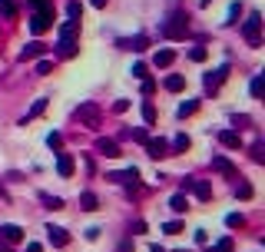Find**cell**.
Segmentation results:
<instances>
[{
  "label": "cell",
  "mask_w": 265,
  "mask_h": 252,
  "mask_svg": "<svg viewBox=\"0 0 265 252\" xmlns=\"http://www.w3.org/2000/svg\"><path fill=\"white\" fill-rule=\"evenodd\" d=\"M186 33H189V20H186V13H172V17L163 24V37L166 40H186Z\"/></svg>",
  "instance_id": "obj_1"
},
{
  "label": "cell",
  "mask_w": 265,
  "mask_h": 252,
  "mask_svg": "<svg viewBox=\"0 0 265 252\" xmlns=\"http://www.w3.org/2000/svg\"><path fill=\"white\" fill-rule=\"evenodd\" d=\"M76 120L83 126H90V130H100V123H103L100 103H80V107H76Z\"/></svg>",
  "instance_id": "obj_2"
},
{
  "label": "cell",
  "mask_w": 265,
  "mask_h": 252,
  "mask_svg": "<svg viewBox=\"0 0 265 252\" xmlns=\"http://www.w3.org/2000/svg\"><path fill=\"white\" fill-rule=\"evenodd\" d=\"M242 37H246L252 47L262 44V13H249V20L242 24Z\"/></svg>",
  "instance_id": "obj_3"
},
{
  "label": "cell",
  "mask_w": 265,
  "mask_h": 252,
  "mask_svg": "<svg viewBox=\"0 0 265 252\" xmlns=\"http://www.w3.org/2000/svg\"><path fill=\"white\" fill-rule=\"evenodd\" d=\"M183 193H192V196H196V199H202V202L212 199V186H209L206 179H192V176L183 179Z\"/></svg>",
  "instance_id": "obj_4"
},
{
  "label": "cell",
  "mask_w": 265,
  "mask_h": 252,
  "mask_svg": "<svg viewBox=\"0 0 265 252\" xmlns=\"http://www.w3.org/2000/svg\"><path fill=\"white\" fill-rule=\"evenodd\" d=\"M106 179H109V183H123L129 193L139 189V170H136V166H129V170H123V173H109Z\"/></svg>",
  "instance_id": "obj_5"
},
{
  "label": "cell",
  "mask_w": 265,
  "mask_h": 252,
  "mask_svg": "<svg viewBox=\"0 0 265 252\" xmlns=\"http://www.w3.org/2000/svg\"><path fill=\"white\" fill-rule=\"evenodd\" d=\"M226 76H229V63H222V67H215V70H209L206 76H202V83H206V90H219L222 83H226Z\"/></svg>",
  "instance_id": "obj_6"
},
{
  "label": "cell",
  "mask_w": 265,
  "mask_h": 252,
  "mask_svg": "<svg viewBox=\"0 0 265 252\" xmlns=\"http://www.w3.org/2000/svg\"><path fill=\"white\" fill-rule=\"evenodd\" d=\"M0 242H7V246H10V242H24V229L13 226V222H4V226H0Z\"/></svg>",
  "instance_id": "obj_7"
},
{
  "label": "cell",
  "mask_w": 265,
  "mask_h": 252,
  "mask_svg": "<svg viewBox=\"0 0 265 252\" xmlns=\"http://www.w3.org/2000/svg\"><path fill=\"white\" fill-rule=\"evenodd\" d=\"M212 170H215V173H222L226 179H239V170H235V166L229 163L226 156H212Z\"/></svg>",
  "instance_id": "obj_8"
},
{
  "label": "cell",
  "mask_w": 265,
  "mask_h": 252,
  "mask_svg": "<svg viewBox=\"0 0 265 252\" xmlns=\"http://www.w3.org/2000/svg\"><path fill=\"white\" fill-rule=\"evenodd\" d=\"M47 239H50L57 249H63L67 242H70V233H67L63 226H53V222H50V226H47Z\"/></svg>",
  "instance_id": "obj_9"
},
{
  "label": "cell",
  "mask_w": 265,
  "mask_h": 252,
  "mask_svg": "<svg viewBox=\"0 0 265 252\" xmlns=\"http://www.w3.org/2000/svg\"><path fill=\"white\" fill-rule=\"evenodd\" d=\"M146 153H149L152 159L172 156V153H169V143H166V139H146Z\"/></svg>",
  "instance_id": "obj_10"
},
{
  "label": "cell",
  "mask_w": 265,
  "mask_h": 252,
  "mask_svg": "<svg viewBox=\"0 0 265 252\" xmlns=\"http://www.w3.org/2000/svg\"><path fill=\"white\" fill-rule=\"evenodd\" d=\"M96 153H100V156H106V159L123 156V153H120V143H116V139H96Z\"/></svg>",
  "instance_id": "obj_11"
},
{
  "label": "cell",
  "mask_w": 265,
  "mask_h": 252,
  "mask_svg": "<svg viewBox=\"0 0 265 252\" xmlns=\"http://www.w3.org/2000/svg\"><path fill=\"white\" fill-rule=\"evenodd\" d=\"M73 170H76V159L70 156V153H60V156H57V173L63 179H70V176H73Z\"/></svg>",
  "instance_id": "obj_12"
},
{
  "label": "cell",
  "mask_w": 265,
  "mask_h": 252,
  "mask_svg": "<svg viewBox=\"0 0 265 252\" xmlns=\"http://www.w3.org/2000/svg\"><path fill=\"white\" fill-rule=\"evenodd\" d=\"M120 47H123V50H132V53H143L146 47H149V37L136 33V37H129V40H120Z\"/></svg>",
  "instance_id": "obj_13"
},
{
  "label": "cell",
  "mask_w": 265,
  "mask_h": 252,
  "mask_svg": "<svg viewBox=\"0 0 265 252\" xmlns=\"http://www.w3.org/2000/svg\"><path fill=\"white\" fill-rule=\"evenodd\" d=\"M219 143L226 146V150H242V136L235 130H222L219 133Z\"/></svg>",
  "instance_id": "obj_14"
},
{
  "label": "cell",
  "mask_w": 265,
  "mask_h": 252,
  "mask_svg": "<svg viewBox=\"0 0 265 252\" xmlns=\"http://www.w3.org/2000/svg\"><path fill=\"white\" fill-rule=\"evenodd\" d=\"M43 53H47V44L33 40V44H27L24 50H20V60H33V57H43Z\"/></svg>",
  "instance_id": "obj_15"
},
{
  "label": "cell",
  "mask_w": 265,
  "mask_h": 252,
  "mask_svg": "<svg viewBox=\"0 0 265 252\" xmlns=\"http://www.w3.org/2000/svg\"><path fill=\"white\" fill-rule=\"evenodd\" d=\"M76 33H80V20H67L60 27V40H76Z\"/></svg>",
  "instance_id": "obj_16"
},
{
  "label": "cell",
  "mask_w": 265,
  "mask_h": 252,
  "mask_svg": "<svg viewBox=\"0 0 265 252\" xmlns=\"http://www.w3.org/2000/svg\"><path fill=\"white\" fill-rule=\"evenodd\" d=\"M166 90H169V93H179V90H186V76H183V73L166 76Z\"/></svg>",
  "instance_id": "obj_17"
},
{
  "label": "cell",
  "mask_w": 265,
  "mask_h": 252,
  "mask_svg": "<svg viewBox=\"0 0 265 252\" xmlns=\"http://www.w3.org/2000/svg\"><path fill=\"white\" fill-rule=\"evenodd\" d=\"M189 146H192V139L186 136V133H179V136H176V139H172V143H169V153H186V150H189Z\"/></svg>",
  "instance_id": "obj_18"
},
{
  "label": "cell",
  "mask_w": 265,
  "mask_h": 252,
  "mask_svg": "<svg viewBox=\"0 0 265 252\" xmlns=\"http://www.w3.org/2000/svg\"><path fill=\"white\" fill-rule=\"evenodd\" d=\"M172 60H176V53L172 50H156V57H152V63H156V67H172Z\"/></svg>",
  "instance_id": "obj_19"
},
{
  "label": "cell",
  "mask_w": 265,
  "mask_h": 252,
  "mask_svg": "<svg viewBox=\"0 0 265 252\" xmlns=\"http://www.w3.org/2000/svg\"><path fill=\"white\" fill-rule=\"evenodd\" d=\"M43 110H47V96H40V100H37V103H33V107H30V110H27V116H24V123H30V120H37V116H40V113H43Z\"/></svg>",
  "instance_id": "obj_20"
},
{
  "label": "cell",
  "mask_w": 265,
  "mask_h": 252,
  "mask_svg": "<svg viewBox=\"0 0 265 252\" xmlns=\"http://www.w3.org/2000/svg\"><path fill=\"white\" fill-rule=\"evenodd\" d=\"M57 47H60V57H67V60L76 57V50H80V44H76V40H60Z\"/></svg>",
  "instance_id": "obj_21"
},
{
  "label": "cell",
  "mask_w": 265,
  "mask_h": 252,
  "mask_svg": "<svg viewBox=\"0 0 265 252\" xmlns=\"http://www.w3.org/2000/svg\"><path fill=\"white\" fill-rule=\"evenodd\" d=\"M169 209L172 213H186V209H189V199H186V193H176L169 199Z\"/></svg>",
  "instance_id": "obj_22"
},
{
  "label": "cell",
  "mask_w": 265,
  "mask_h": 252,
  "mask_svg": "<svg viewBox=\"0 0 265 252\" xmlns=\"http://www.w3.org/2000/svg\"><path fill=\"white\" fill-rule=\"evenodd\" d=\"M80 209H86V213L100 209V199H96V193H83V196H80Z\"/></svg>",
  "instance_id": "obj_23"
},
{
  "label": "cell",
  "mask_w": 265,
  "mask_h": 252,
  "mask_svg": "<svg viewBox=\"0 0 265 252\" xmlns=\"http://www.w3.org/2000/svg\"><path fill=\"white\" fill-rule=\"evenodd\" d=\"M249 93H252V96H255V100H259V96L265 93V76H262V73H259V76H255V80H252V83H249Z\"/></svg>",
  "instance_id": "obj_24"
},
{
  "label": "cell",
  "mask_w": 265,
  "mask_h": 252,
  "mask_svg": "<svg viewBox=\"0 0 265 252\" xmlns=\"http://www.w3.org/2000/svg\"><path fill=\"white\" fill-rule=\"evenodd\" d=\"M40 199H43V206H47V209H53V213H57V209H63V199H60V196H50V193H43Z\"/></svg>",
  "instance_id": "obj_25"
},
{
  "label": "cell",
  "mask_w": 265,
  "mask_h": 252,
  "mask_svg": "<svg viewBox=\"0 0 265 252\" xmlns=\"http://www.w3.org/2000/svg\"><path fill=\"white\" fill-rule=\"evenodd\" d=\"M226 226H229V229H242V226H246V216L229 213V216H226Z\"/></svg>",
  "instance_id": "obj_26"
},
{
  "label": "cell",
  "mask_w": 265,
  "mask_h": 252,
  "mask_svg": "<svg viewBox=\"0 0 265 252\" xmlns=\"http://www.w3.org/2000/svg\"><path fill=\"white\" fill-rule=\"evenodd\" d=\"M143 120H146V126H152V123H156V107H152L149 100L143 103Z\"/></svg>",
  "instance_id": "obj_27"
},
{
  "label": "cell",
  "mask_w": 265,
  "mask_h": 252,
  "mask_svg": "<svg viewBox=\"0 0 265 252\" xmlns=\"http://www.w3.org/2000/svg\"><path fill=\"white\" fill-rule=\"evenodd\" d=\"M196 110H199V103H196V100H189V103H183V107H179V116L186 120V116H192Z\"/></svg>",
  "instance_id": "obj_28"
},
{
  "label": "cell",
  "mask_w": 265,
  "mask_h": 252,
  "mask_svg": "<svg viewBox=\"0 0 265 252\" xmlns=\"http://www.w3.org/2000/svg\"><path fill=\"white\" fill-rule=\"evenodd\" d=\"M53 73V60H40L37 63V76H50Z\"/></svg>",
  "instance_id": "obj_29"
},
{
  "label": "cell",
  "mask_w": 265,
  "mask_h": 252,
  "mask_svg": "<svg viewBox=\"0 0 265 252\" xmlns=\"http://www.w3.org/2000/svg\"><path fill=\"white\" fill-rule=\"evenodd\" d=\"M0 10H4V17H17V4L13 0H0Z\"/></svg>",
  "instance_id": "obj_30"
},
{
  "label": "cell",
  "mask_w": 265,
  "mask_h": 252,
  "mask_svg": "<svg viewBox=\"0 0 265 252\" xmlns=\"http://www.w3.org/2000/svg\"><path fill=\"white\" fill-rule=\"evenodd\" d=\"M206 57H209L206 47H192V50H189V60H196V63H206Z\"/></svg>",
  "instance_id": "obj_31"
},
{
  "label": "cell",
  "mask_w": 265,
  "mask_h": 252,
  "mask_svg": "<svg viewBox=\"0 0 265 252\" xmlns=\"http://www.w3.org/2000/svg\"><path fill=\"white\" fill-rule=\"evenodd\" d=\"M239 17H242V4H232V7H229V20H226V24H239Z\"/></svg>",
  "instance_id": "obj_32"
},
{
  "label": "cell",
  "mask_w": 265,
  "mask_h": 252,
  "mask_svg": "<svg viewBox=\"0 0 265 252\" xmlns=\"http://www.w3.org/2000/svg\"><path fill=\"white\" fill-rule=\"evenodd\" d=\"M163 233H169V236H179V233H183V222H179V219L166 222V226H163Z\"/></svg>",
  "instance_id": "obj_33"
},
{
  "label": "cell",
  "mask_w": 265,
  "mask_h": 252,
  "mask_svg": "<svg viewBox=\"0 0 265 252\" xmlns=\"http://www.w3.org/2000/svg\"><path fill=\"white\" fill-rule=\"evenodd\" d=\"M67 13H70V20H80L83 17V7L76 4V0H70V7H67Z\"/></svg>",
  "instance_id": "obj_34"
},
{
  "label": "cell",
  "mask_w": 265,
  "mask_h": 252,
  "mask_svg": "<svg viewBox=\"0 0 265 252\" xmlns=\"http://www.w3.org/2000/svg\"><path fill=\"white\" fill-rule=\"evenodd\" d=\"M235 196H239V199H252V186H249V183H239V186H235Z\"/></svg>",
  "instance_id": "obj_35"
},
{
  "label": "cell",
  "mask_w": 265,
  "mask_h": 252,
  "mask_svg": "<svg viewBox=\"0 0 265 252\" xmlns=\"http://www.w3.org/2000/svg\"><path fill=\"white\" fill-rule=\"evenodd\" d=\"M132 76H136V80H146V76H149L146 63H132Z\"/></svg>",
  "instance_id": "obj_36"
},
{
  "label": "cell",
  "mask_w": 265,
  "mask_h": 252,
  "mask_svg": "<svg viewBox=\"0 0 265 252\" xmlns=\"http://www.w3.org/2000/svg\"><path fill=\"white\" fill-rule=\"evenodd\" d=\"M252 159H255V163H265V146H262V143L252 146Z\"/></svg>",
  "instance_id": "obj_37"
},
{
  "label": "cell",
  "mask_w": 265,
  "mask_h": 252,
  "mask_svg": "<svg viewBox=\"0 0 265 252\" xmlns=\"http://www.w3.org/2000/svg\"><path fill=\"white\" fill-rule=\"evenodd\" d=\"M212 252H232V239H219L212 246Z\"/></svg>",
  "instance_id": "obj_38"
},
{
  "label": "cell",
  "mask_w": 265,
  "mask_h": 252,
  "mask_svg": "<svg viewBox=\"0 0 265 252\" xmlns=\"http://www.w3.org/2000/svg\"><path fill=\"white\" fill-rule=\"evenodd\" d=\"M47 143H50V150H60V143H63V136H60V133H50V136H47Z\"/></svg>",
  "instance_id": "obj_39"
},
{
  "label": "cell",
  "mask_w": 265,
  "mask_h": 252,
  "mask_svg": "<svg viewBox=\"0 0 265 252\" xmlns=\"http://www.w3.org/2000/svg\"><path fill=\"white\" fill-rule=\"evenodd\" d=\"M126 110H129V100H116L113 103V113H126Z\"/></svg>",
  "instance_id": "obj_40"
},
{
  "label": "cell",
  "mask_w": 265,
  "mask_h": 252,
  "mask_svg": "<svg viewBox=\"0 0 265 252\" xmlns=\"http://www.w3.org/2000/svg\"><path fill=\"white\" fill-rule=\"evenodd\" d=\"M152 90H156V80H149V76H146V80H143V93H146V96H149V93H152Z\"/></svg>",
  "instance_id": "obj_41"
},
{
  "label": "cell",
  "mask_w": 265,
  "mask_h": 252,
  "mask_svg": "<svg viewBox=\"0 0 265 252\" xmlns=\"http://www.w3.org/2000/svg\"><path fill=\"white\" fill-rule=\"evenodd\" d=\"M196 242H199V246H206V242H209V233H206V229H196Z\"/></svg>",
  "instance_id": "obj_42"
},
{
  "label": "cell",
  "mask_w": 265,
  "mask_h": 252,
  "mask_svg": "<svg viewBox=\"0 0 265 252\" xmlns=\"http://www.w3.org/2000/svg\"><path fill=\"white\" fill-rule=\"evenodd\" d=\"M120 252H132V239H123L120 242Z\"/></svg>",
  "instance_id": "obj_43"
},
{
  "label": "cell",
  "mask_w": 265,
  "mask_h": 252,
  "mask_svg": "<svg viewBox=\"0 0 265 252\" xmlns=\"http://www.w3.org/2000/svg\"><path fill=\"white\" fill-rule=\"evenodd\" d=\"M27 252H43V246L40 242H27Z\"/></svg>",
  "instance_id": "obj_44"
},
{
  "label": "cell",
  "mask_w": 265,
  "mask_h": 252,
  "mask_svg": "<svg viewBox=\"0 0 265 252\" xmlns=\"http://www.w3.org/2000/svg\"><path fill=\"white\" fill-rule=\"evenodd\" d=\"M90 4H93V7H106V0H90Z\"/></svg>",
  "instance_id": "obj_45"
},
{
  "label": "cell",
  "mask_w": 265,
  "mask_h": 252,
  "mask_svg": "<svg viewBox=\"0 0 265 252\" xmlns=\"http://www.w3.org/2000/svg\"><path fill=\"white\" fill-rule=\"evenodd\" d=\"M149 252H166V249L163 246H149Z\"/></svg>",
  "instance_id": "obj_46"
}]
</instances>
